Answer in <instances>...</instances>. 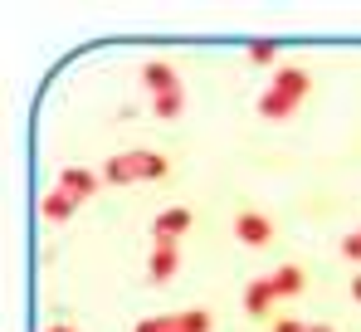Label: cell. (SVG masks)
Returning a JSON list of instances; mask_svg holds the SVG:
<instances>
[{
	"instance_id": "1",
	"label": "cell",
	"mask_w": 361,
	"mask_h": 332,
	"mask_svg": "<svg viewBox=\"0 0 361 332\" xmlns=\"http://www.w3.org/2000/svg\"><path fill=\"white\" fill-rule=\"evenodd\" d=\"M307 88H312L307 69H279L274 83L259 93V112H264L269 122H283V117H293V108L307 98Z\"/></svg>"
},
{
	"instance_id": "2",
	"label": "cell",
	"mask_w": 361,
	"mask_h": 332,
	"mask_svg": "<svg viewBox=\"0 0 361 332\" xmlns=\"http://www.w3.org/2000/svg\"><path fill=\"white\" fill-rule=\"evenodd\" d=\"M171 171V162L161 157V152H118V157H108L103 166V181L108 186H127V181H161Z\"/></svg>"
},
{
	"instance_id": "3",
	"label": "cell",
	"mask_w": 361,
	"mask_h": 332,
	"mask_svg": "<svg viewBox=\"0 0 361 332\" xmlns=\"http://www.w3.org/2000/svg\"><path fill=\"white\" fill-rule=\"evenodd\" d=\"M215 318L205 308H185V313H161V318H142L132 332H210Z\"/></svg>"
},
{
	"instance_id": "4",
	"label": "cell",
	"mask_w": 361,
	"mask_h": 332,
	"mask_svg": "<svg viewBox=\"0 0 361 332\" xmlns=\"http://www.w3.org/2000/svg\"><path fill=\"white\" fill-rule=\"evenodd\" d=\"M235 239L249 244V249H264V244H274V220L259 215V211H240L235 215Z\"/></svg>"
},
{
	"instance_id": "5",
	"label": "cell",
	"mask_w": 361,
	"mask_h": 332,
	"mask_svg": "<svg viewBox=\"0 0 361 332\" xmlns=\"http://www.w3.org/2000/svg\"><path fill=\"white\" fill-rule=\"evenodd\" d=\"M176 269H180V239H157V244H152V259H147V274H152V283L176 278Z\"/></svg>"
},
{
	"instance_id": "6",
	"label": "cell",
	"mask_w": 361,
	"mask_h": 332,
	"mask_svg": "<svg viewBox=\"0 0 361 332\" xmlns=\"http://www.w3.org/2000/svg\"><path fill=\"white\" fill-rule=\"evenodd\" d=\"M59 191H68L73 201H93V196H98V176L83 171V166H63L59 171Z\"/></svg>"
},
{
	"instance_id": "7",
	"label": "cell",
	"mask_w": 361,
	"mask_h": 332,
	"mask_svg": "<svg viewBox=\"0 0 361 332\" xmlns=\"http://www.w3.org/2000/svg\"><path fill=\"white\" fill-rule=\"evenodd\" d=\"M185 230H190V211H185V206H166V211L152 220V235H157V239H180Z\"/></svg>"
},
{
	"instance_id": "8",
	"label": "cell",
	"mask_w": 361,
	"mask_h": 332,
	"mask_svg": "<svg viewBox=\"0 0 361 332\" xmlns=\"http://www.w3.org/2000/svg\"><path fill=\"white\" fill-rule=\"evenodd\" d=\"M142 83L152 88V98H157V93H171V88H180L176 69H171L166 59H152V64H142Z\"/></svg>"
},
{
	"instance_id": "9",
	"label": "cell",
	"mask_w": 361,
	"mask_h": 332,
	"mask_svg": "<svg viewBox=\"0 0 361 332\" xmlns=\"http://www.w3.org/2000/svg\"><path fill=\"white\" fill-rule=\"evenodd\" d=\"M269 283H274V298H298L302 288H307V274H302L298 264H279L269 274Z\"/></svg>"
},
{
	"instance_id": "10",
	"label": "cell",
	"mask_w": 361,
	"mask_h": 332,
	"mask_svg": "<svg viewBox=\"0 0 361 332\" xmlns=\"http://www.w3.org/2000/svg\"><path fill=\"white\" fill-rule=\"evenodd\" d=\"M274 303H279V298H274V283H269V274L254 278V283L244 288V313H249V318H264Z\"/></svg>"
},
{
	"instance_id": "11",
	"label": "cell",
	"mask_w": 361,
	"mask_h": 332,
	"mask_svg": "<svg viewBox=\"0 0 361 332\" xmlns=\"http://www.w3.org/2000/svg\"><path fill=\"white\" fill-rule=\"evenodd\" d=\"M39 211H44V220H68V215L78 211V201H73L68 191H59V186H54V191L44 196V206H39Z\"/></svg>"
},
{
	"instance_id": "12",
	"label": "cell",
	"mask_w": 361,
	"mask_h": 332,
	"mask_svg": "<svg viewBox=\"0 0 361 332\" xmlns=\"http://www.w3.org/2000/svg\"><path fill=\"white\" fill-rule=\"evenodd\" d=\"M152 112H157V117H166V122H171V117H180V112H185V88L157 93V98H152Z\"/></svg>"
},
{
	"instance_id": "13",
	"label": "cell",
	"mask_w": 361,
	"mask_h": 332,
	"mask_svg": "<svg viewBox=\"0 0 361 332\" xmlns=\"http://www.w3.org/2000/svg\"><path fill=\"white\" fill-rule=\"evenodd\" d=\"M249 59H254V64H274V59H279V45H274V40H254V45H249Z\"/></svg>"
},
{
	"instance_id": "14",
	"label": "cell",
	"mask_w": 361,
	"mask_h": 332,
	"mask_svg": "<svg viewBox=\"0 0 361 332\" xmlns=\"http://www.w3.org/2000/svg\"><path fill=\"white\" fill-rule=\"evenodd\" d=\"M274 332H332V328H322V323H298V318H279Z\"/></svg>"
},
{
	"instance_id": "15",
	"label": "cell",
	"mask_w": 361,
	"mask_h": 332,
	"mask_svg": "<svg viewBox=\"0 0 361 332\" xmlns=\"http://www.w3.org/2000/svg\"><path fill=\"white\" fill-rule=\"evenodd\" d=\"M342 254H347L352 264H361V230H352V235L342 239Z\"/></svg>"
},
{
	"instance_id": "16",
	"label": "cell",
	"mask_w": 361,
	"mask_h": 332,
	"mask_svg": "<svg viewBox=\"0 0 361 332\" xmlns=\"http://www.w3.org/2000/svg\"><path fill=\"white\" fill-rule=\"evenodd\" d=\"M352 298H357V303H361V278H352Z\"/></svg>"
},
{
	"instance_id": "17",
	"label": "cell",
	"mask_w": 361,
	"mask_h": 332,
	"mask_svg": "<svg viewBox=\"0 0 361 332\" xmlns=\"http://www.w3.org/2000/svg\"><path fill=\"white\" fill-rule=\"evenodd\" d=\"M49 332H78V328H68V323H54V328H49Z\"/></svg>"
}]
</instances>
